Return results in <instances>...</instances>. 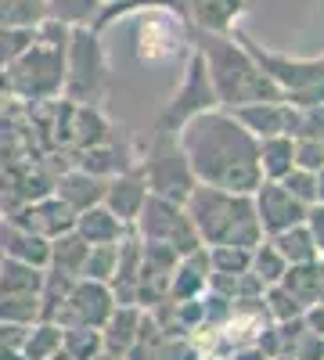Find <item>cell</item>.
<instances>
[{
	"label": "cell",
	"mask_w": 324,
	"mask_h": 360,
	"mask_svg": "<svg viewBox=\"0 0 324 360\" xmlns=\"http://www.w3.org/2000/svg\"><path fill=\"white\" fill-rule=\"evenodd\" d=\"M181 152L198 184L252 195L259 188V141L227 108L191 115L181 127Z\"/></svg>",
	"instance_id": "6da1fadb"
},
{
	"label": "cell",
	"mask_w": 324,
	"mask_h": 360,
	"mask_svg": "<svg viewBox=\"0 0 324 360\" xmlns=\"http://www.w3.org/2000/svg\"><path fill=\"white\" fill-rule=\"evenodd\" d=\"M184 213L191 217L202 245H242V249H252V245L263 242L252 195L195 184L191 195L184 198Z\"/></svg>",
	"instance_id": "7a4b0ae2"
},
{
	"label": "cell",
	"mask_w": 324,
	"mask_h": 360,
	"mask_svg": "<svg viewBox=\"0 0 324 360\" xmlns=\"http://www.w3.org/2000/svg\"><path fill=\"white\" fill-rule=\"evenodd\" d=\"M202 62H205V72H209L220 108H238V105H252V101H285L278 83L252 62V54L234 51L223 40L205 44Z\"/></svg>",
	"instance_id": "3957f363"
},
{
	"label": "cell",
	"mask_w": 324,
	"mask_h": 360,
	"mask_svg": "<svg viewBox=\"0 0 324 360\" xmlns=\"http://www.w3.org/2000/svg\"><path fill=\"white\" fill-rule=\"evenodd\" d=\"M130 227H137L141 242L169 245L176 256H188V252L202 249V238H198L191 217L184 213V205L181 202H169L162 195H148V198H144L141 213H137V220Z\"/></svg>",
	"instance_id": "277c9868"
},
{
	"label": "cell",
	"mask_w": 324,
	"mask_h": 360,
	"mask_svg": "<svg viewBox=\"0 0 324 360\" xmlns=\"http://www.w3.org/2000/svg\"><path fill=\"white\" fill-rule=\"evenodd\" d=\"M65 83V62L58 51H25L18 54L15 62L8 65V76H0V86L8 94H18V98H29V101H44V98H54Z\"/></svg>",
	"instance_id": "5b68a950"
},
{
	"label": "cell",
	"mask_w": 324,
	"mask_h": 360,
	"mask_svg": "<svg viewBox=\"0 0 324 360\" xmlns=\"http://www.w3.org/2000/svg\"><path fill=\"white\" fill-rule=\"evenodd\" d=\"M144 184H148V195H162V198L181 202V205L191 195V188L198 184L184 152H181V144L166 130H159V141L152 148L148 162H144Z\"/></svg>",
	"instance_id": "8992f818"
},
{
	"label": "cell",
	"mask_w": 324,
	"mask_h": 360,
	"mask_svg": "<svg viewBox=\"0 0 324 360\" xmlns=\"http://www.w3.org/2000/svg\"><path fill=\"white\" fill-rule=\"evenodd\" d=\"M115 310V299H112V288L105 281H86V278H76L65 303L51 314V321L62 328H76V324H91V328H101L108 321V314Z\"/></svg>",
	"instance_id": "52a82bcc"
},
{
	"label": "cell",
	"mask_w": 324,
	"mask_h": 360,
	"mask_svg": "<svg viewBox=\"0 0 324 360\" xmlns=\"http://www.w3.org/2000/svg\"><path fill=\"white\" fill-rule=\"evenodd\" d=\"M209 108H220V105H216V94H213L209 72H205V62H202V54H198L195 62H191V72H188V79H184V86H181V94L166 105V112H162V119H159V130L176 134L191 115L209 112Z\"/></svg>",
	"instance_id": "ba28073f"
},
{
	"label": "cell",
	"mask_w": 324,
	"mask_h": 360,
	"mask_svg": "<svg viewBox=\"0 0 324 360\" xmlns=\"http://www.w3.org/2000/svg\"><path fill=\"white\" fill-rule=\"evenodd\" d=\"M252 205H256V220H259L263 238L306 220V205L299 198H292L281 180H259V188L252 191Z\"/></svg>",
	"instance_id": "9c48e42d"
},
{
	"label": "cell",
	"mask_w": 324,
	"mask_h": 360,
	"mask_svg": "<svg viewBox=\"0 0 324 360\" xmlns=\"http://www.w3.org/2000/svg\"><path fill=\"white\" fill-rule=\"evenodd\" d=\"M238 123L256 137H296L299 130V108H292L288 101H252V105H238V108H227Z\"/></svg>",
	"instance_id": "30bf717a"
},
{
	"label": "cell",
	"mask_w": 324,
	"mask_h": 360,
	"mask_svg": "<svg viewBox=\"0 0 324 360\" xmlns=\"http://www.w3.org/2000/svg\"><path fill=\"white\" fill-rule=\"evenodd\" d=\"M72 220H76V213H72V209L58 198L54 191L44 195V198L25 202L18 213L11 217V224H18V227H25V231L47 238V242H51V238H58V234H65V231H72Z\"/></svg>",
	"instance_id": "8fae6325"
},
{
	"label": "cell",
	"mask_w": 324,
	"mask_h": 360,
	"mask_svg": "<svg viewBox=\"0 0 324 360\" xmlns=\"http://www.w3.org/2000/svg\"><path fill=\"white\" fill-rule=\"evenodd\" d=\"M209 252H205V245L202 249H195V252H188V256H181L176 259V266H173V274H169V292H166V299H173V303H184V299H198L205 288H209Z\"/></svg>",
	"instance_id": "7c38bea8"
},
{
	"label": "cell",
	"mask_w": 324,
	"mask_h": 360,
	"mask_svg": "<svg viewBox=\"0 0 324 360\" xmlns=\"http://www.w3.org/2000/svg\"><path fill=\"white\" fill-rule=\"evenodd\" d=\"M144 198H148V184H144V173H123V176H112L105 184V198L101 205L112 209L115 217H119L127 227L137 220Z\"/></svg>",
	"instance_id": "4fadbf2b"
},
{
	"label": "cell",
	"mask_w": 324,
	"mask_h": 360,
	"mask_svg": "<svg viewBox=\"0 0 324 360\" xmlns=\"http://www.w3.org/2000/svg\"><path fill=\"white\" fill-rule=\"evenodd\" d=\"M72 231L83 238L86 245H115L119 238L127 234V224L112 213V209H105L101 202L83 209V213H76L72 220Z\"/></svg>",
	"instance_id": "5bb4252c"
},
{
	"label": "cell",
	"mask_w": 324,
	"mask_h": 360,
	"mask_svg": "<svg viewBox=\"0 0 324 360\" xmlns=\"http://www.w3.org/2000/svg\"><path fill=\"white\" fill-rule=\"evenodd\" d=\"M0 249H4L8 259H18V263H29V266H47L51 263V242L47 238L25 231L11 220L0 227Z\"/></svg>",
	"instance_id": "9a60e30c"
},
{
	"label": "cell",
	"mask_w": 324,
	"mask_h": 360,
	"mask_svg": "<svg viewBox=\"0 0 324 360\" xmlns=\"http://www.w3.org/2000/svg\"><path fill=\"white\" fill-rule=\"evenodd\" d=\"M105 184H108V180H101V176H94V173L72 169V173H65V176L54 184V195L62 198L72 213H83V209H91V205H98V202L105 198Z\"/></svg>",
	"instance_id": "2e32d148"
},
{
	"label": "cell",
	"mask_w": 324,
	"mask_h": 360,
	"mask_svg": "<svg viewBox=\"0 0 324 360\" xmlns=\"http://www.w3.org/2000/svg\"><path fill=\"white\" fill-rule=\"evenodd\" d=\"M278 285H285L292 295L299 299L303 307L324 303V263H320V259H310V263H292Z\"/></svg>",
	"instance_id": "e0dca14e"
},
{
	"label": "cell",
	"mask_w": 324,
	"mask_h": 360,
	"mask_svg": "<svg viewBox=\"0 0 324 360\" xmlns=\"http://www.w3.org/2000/svg\"><path fill=\"white\" fill-rule=\"evenodd\" d=\"M137 321H141V307H115L108 314V321L101 324V342L108 353L123 356L134 342H137Z\"/></svg>",
	"instance_id": "ac0fdd59"
},
{
	"label": "cell",
	"mask_w": 324,
	"mask_h": 360,
	"mask_svg": "<svg viewBox=\"0 0 324 360\" xmlns=\"http://www.w3.org/2000/svg\"><path fill=\"white\" fill-rule=\"evenodd\" d=\"M271 245L281 252V259L292 266V263H310V259H320L317 256V245H313V234L306 224H296L288 231H278L271 234Z\"/></svg>",
	"instance_id": "d6986e66"
},
{
	"label": "cell",
	"mask_w": 324,
	"mask_h": 360,
	"mask_svg": "<svg viewBox=\"0 0 324 360\" xmlns=\"http://www.w3.org/2000/svg\"><path fill=\"white\" fill-rule=\"evenodd\" d=\"M86 245L83 238L76 234V231H65V234H58V238H51V270H62V274H69V278H79V266H83V259H86Z\"/></svg>",
	"instance_id": "ffe728a7"
},
{
	"label": "cell",
	"mask_w": 324,
	"mask_h": 360,
	"mask_svg": "<svg viewBox=\"0 0 324 360\" xmlns=\"http://www.w3.org/2000/svg\"><path fill=\"white\" fill-rule=\"evenodd\" d=\"M292 137H285V134H278V137H263L259 141V173H263V180H281L292 166Z\"/></svg>",
	"instance_id": "44dd1931"
},
{
	"label": "cell",
	"mask_w": 324,
	"mask_h": 360,
	"mask_svg": "<svg viewBox=\"0 0 324 360\" xmlns=\"http://www.w3.org/2000/svg\"><path fill=\"white\" fill-rule=\"evenodd\" d=\"M62 349V328L54 321H37L33 328L25 332V342H22V356L25 360H47Z\"/></svg>",
	"instance_id": "7402d4cb"
},
{
	"label": "cell",
	"mask_w": 324,
	"mask_h": 360,
	"mask_svg": "<svg viewBox=\"0 0 324 360\" xmlns=\"http://www.w3.org/2000/svg\"><path fill=\"white\" fill-rule=\"evenodd\" d=\"M44 270L47 266H29V263L4 256V263H0V292H37L40 295Z\"/></svg>",
	"instance_id": "603a6c76"
},
{
	"label": "cell",
	"mask_w": 324,
	"mask_h": 360,
	"mask_svg": "<svg viewBox=\"0 0 324 360\" xmlns=\"http://www.w3.org/2000/svg\"><path fill=\"white\" fill-rule=\"evenodd\" d=\"M62 349L72 356V360H94L105 342H101V328H91V324H76V328H65L62 332Z\"/></svg>",
	"instance_id": "cb8c5ba5"
},
{
	"label": "cell",
	"mask_w": 324,
	"mask_h": 360,
	"mask_svg": "<svg viewBox=\"0 0 324 360\" xmlns=\"http://www.w3.org/2000/svg\"><path fill=\"white\" fill-rule=\"evenodd\" d=\"M0 321L37 324L40 321V295L37 292H0Z\"/></svg>",
	"instance_id": "d4e9b609"
},
{
	"label": "cell",
	"mask_w": 324,
	"mask_h": 360,
	"mask_svg": "<svg viewBox=\"0 0 324 360\" xmlns=\"http://www.w3.org/2000/svg\"><path fill=\"white\" fill-rule=\"evenodd\" d=\"M249 270L263 281V285H278L281 278H285V270H288V263L281 259V252L271 245V242H259V245H252V259H249Z\"/></svg>",
	"instance_id": "484cf974"
},
{
	"label": "cell",
	"mask_w": 324,
	"mask_h": 360,
	"mask_svg": "<svg viewBox=\"0 0 324 360\" xmlns=\"http://www.w3.org/2000/svg\"><path fill=\"white\" fill-rule=\"evenodd\" d=\"M115 245H119V242H115ZM115 245H91V249H86V259L79 266V278L108 285L112 274H115Z\"/></svg>",
	"instance_id": "4316f807"
},
{
	"label": "cell",
	"mask_w": 324,
	"mask_h": 360,
	"mask_svg": "<svg viewBox=\"0 0 324 360\" xmlns=\"http://www.w3.org/2000/svg\"><path fill=\"white\" fill-rule=\"evenodd\" d=\"M263 307H267L271 321H292V317H299L306 310L285 285H267V288H263Z\"/></svg>",
	"instance_id": "83f0119b"
},
{
	"label": "cell",
	"mask_w": 324,
	"mask_h": 360,
	"mask_svg": "<svg viewBox=\"0 0 324 360\" xmlns=\"http://www.w3.org/2000/svg\"><path fill=\"white\" fill-rule=\"evenodd\" d=\"M205 252H209V266L216 274H245L252 259V249H242V245H209Z\"/></svg>",
	"instance_id": "f1b7e54d"
},
{
	"label": "cell",
	"mask_w": 324,
	"mask_h": 360,
	"mask_svg": "<svg viewBox=\"0 0 324 360\" xmlns=\"http://www.w3.org/2000/svg\"><path fill=\"white\" fill-rule=\"evenodd\" d=\"M44 15V0H0V25H33Z\"/></svg>",
	"instance_id": "f546056e"
},
{
	"label": "cell",
	"mask_w": 324,
	"mask_h": 360,
	"mask_svg": "<svg viewBox=\"0 0 324 360\" xmlns=\"http://www.w3.org/2000/svg\"><path fill=\"white\" fill-rule=\"evenodd\" d=\"M292 162L296 169H310V173H320L324 169V141H313V137H292Z\"/></svg>",
	"instance_id": "4dcf8cb0"
},
{
	"label": "cell",
	"mask_w": 324,
	"mask_h": 360,
	"mask_svg": "<svg viewBox=\"0 0 324 360\" xmlns=\"http://www.w3.org/2000/svg\"><path fill=\"white\" fill-rule=\"evenodd\" d=\"M281 184H285V191L292 198H299L303 205H313L317 202V173H310V169H296V166H292L281 176Z\"/></svg>",
	"instance_id": "1f68e13d"
},
{
	"label": "cell",
	"mask_w": 324,
	"mask_h": 360,
	"mask_svg": "<svg viewBox=\"0 0 324 360\" xmlns=\"http://www.w3.org/2000/svg\"><path fill=\"white\" fill-rule=\"evenodd\" d=\"M29 33H18V25H0V65H11L18 54L29 51Z\"/></svg>",
	"instance_id": "d6a6232c"
},
{
	"label": "cell",
	"mask_w": 324,
	"mask_h": 360,
	"mask_svg": "<svg viewBox=\"0 0 324 360\" xmlns=\"http://www.w3.org/2000/svg\"><path fill=\"white\" fill-rule=\"evenodd\" d=\"M313 234V245H317V256L324 259V202H313L306 205V220H303Z\"/></svg>",
	"instance_id": "836d02e7"
},
{
	"label": "cell",
	"mask_w": 324,
	"mask_h": 360,
	"mask_svg": "<svg viewBox=\"0 0 324 360\" xmlns=\"http://www.w3.org/2000/svg\"><path fill=\"white\" fill-rule=\"evenodd\" d=\"M29 324H15V321H0V349H22Z\"/></svg>",
	"instance_id": "e575fe53"
},
{
	"label": "cell",
	"mask_w": 324,
	"mask_h": 360,
	"mask_svg": "<svg viewBox=\"0 0 324 360\" xmlns=\"http://www.w3.org/2000/svg\"><path fill=\"white\" fill-rule=\"evenodd\" d=\"M317 202H324V169L317 173Z\"/></svg>",
	"instance_id": "d590c367"
},
{
	"label": "cell",
	"mask_w": 324,
	"mask_h": 360,
	"mask_svg": "<svg viewBox=\"0 0 324 360\" xmlns=\"http://www.w3.org/2000/svg\"><path fill=\"white\" fill-rule=\"evenodd\" d=\"M94 360H123V356H115V353H108V349H101V353H98Z\"/></svg>",
	"instance_id": "8d00e7d4"
},
{
	"label": "cell",
	"mask_w": 324,
	"mask_h": 360,
	"mask_svg": "<svg viewBox=\"0 0 324 360\" xmlns=\"http://www.w3.org/2000/svg\"><path fill=\"white\" fill-rule=\"evenodd\" d=\"M47 360H72V356H69L65 349H58V353H54V356H47Z\"/></svg>",
	"instance_id": "74e56055"
},
{
	"label": "cell",
	"mask_w": 324,
	"mask_h": 360,
	"mask_svg": "<svg viewBox=\"0 0 324 360\" xmlns=\"http://www.w3.org/2000/svg\"><path fill=\"white\" fill-rule=\"evenodd\" d=\"M198 360H223V356H198Z\"/></svg>",
	"instance_id": "f35d334b"
}]
</instances>
